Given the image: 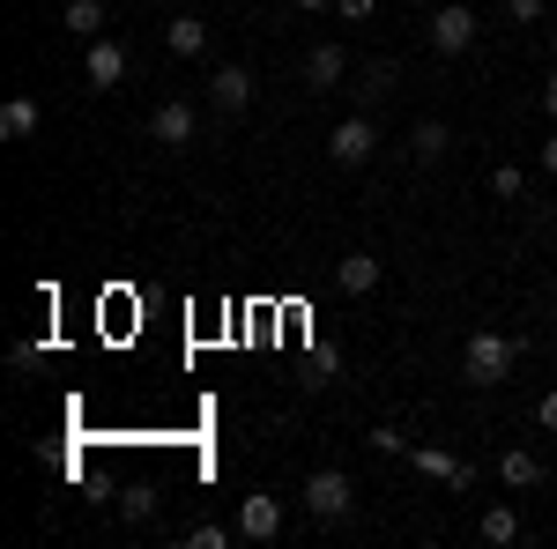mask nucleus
<instances>
[{"instance_id":"39448f33","label":"nucleus","mask_w":557,"mask_h":549,"mask_svg":"<svg viewBox=\"0 0 557 549\" xmlns=\"http://www.w3.org/2000/svg\"><path fill=\"white\" fill-rule=\"evenodd\" d=\"M238 535H246V542H275V535H283V498H275V490H253V498L238 506Z\"/></svg>"},{"instance_id":"dca6fc26","label":"nucleus","mask_w":557,"mask_h":549,"mask_svg":"<svg viewBox=\"0 0 557 549\" xmlns=\"http://www.w3.org/2000/svg\"><path fill=\"white\" fill-rule=\"evenodd\" d=\"M475 535H483V542H498V549L520 542V512H513V506H491L483 520H475Z\"/></svg>"},{"instance_id":"a211bd4d","label":"nucleus","mask_w":557,"mask_h":549,"mask_svg":"<svg viewBox=\"0 0 557 549\" xmlns=\"http://www.w3.org/2000/svg\"><path fill=\"white\" fill-rule=\"evenodd\" d=\"M386 89H394V67L380 60V67H364V83H357V104H380Z\"/></svg>"},{"instance_id":"6e6552de","label":"nucleus","mask_w":557,"mask_h":549,"mask_svg":"<svg viewBox=\"0 0 557 549\" xmlns=\"http://www.w3.org/2000/svg\"><path fill=\"white\" fill-rule=\"evenodd\" d=\"M149 134H157L164 149H186V141H194V104H186V97H164V104L149 112Z\"/></svg>"},{"instance_id":"6ab92c4d","label":"nucleus","mask_w":557,"mask_h":549,"mask_svg":"<svg viewBox=\"0 0 557 549\" xmlns=\"http://www.w3.org/2000/svg\"><path fill=\"white\" fill-rule=\"evenodd\" d=\"M120 512H127V520H149V512H157V490H149V483H134L127 498H120Z\"/></svg>"},{"instance_id":"423d86ee","label":"nucleus","mask_w":557,"mask_h":549,"mask_svg":"<svg viewBox=\"0 0 557 549\" xmlns=\"http://www.w3.org/2000/svg\"><path fill=\"white\" fill-rule=\"evenodd\" d=\"M409 467H424V475H438L446 490H469V483H475V461H461V453H446V446H409Z\"/></svg>"},{"instance_id":"ddd939ff","label":"nucleus","mask_w":557,"mask_h":549,"mask_svg":"<svg viewBox=\"0 0 557 549\" xmlns=\"http://www.w3.org/2000/svg\"><path fill=\"white\" fill-rule=\"evenodd\" d=\"M498 483H506V490L520 498V490H535V483H543V461H535V453H520V446H513V453H498Z\"/></svg>"},{"instance_id":"4468645a","label":"nucleus","mask_w":557,"mask_h":549,"mask_svg":"<svg viewBox=\"0 0 557 549\" xmlns=\"http://www.w3.org/2000/svg\"><path fill=\"white\" fill-rule=\"evenodd\" d=\"M38 97H8V104H0V134H8V141H30V134H38Z\"/></svg>"},{"instance_id":"f257e3e1","label":"nucleus","mask_w":557,"mask_h":549,"mask_svg":"<svg viewBox=\"0 0 557 549\" xmlns=\"http://www.w3.org/2000/svg\"><path fill=\"white\" fill-rule=\"evenodd\" d=\"M520 357H528V335H498V327H483V335L461 341V379H469V386H506L520 372Z\"/></svg>"},{"instance_id":"f3484780","label":"nucleus","mask_w":557,"mask_h":549,"mask_svg":"<svg viewBox=\"0 0 557 549\" xmlns=\"http://www.w3.org/2000/svg\"><path fill=\"white\" fill-rule=\"evenodd\" d=\"M343 290L349 297H372V290H380V260H372V253H349L343 260Z\"/></svg>"},{"instance_id":"9d476101","label":"nucleus","mask_w":557,"mask_h":549,"mask_svg":"<svg viewBox=\"0 0 557 549\" xmlns=\"http://www.w3.org/2000/svg\"><path fill=\"white\" fill-rule=\"evenodd\" d=\"M343 75H349L343 45H312V52H305V89H343Z\"/></svg>"},{"instance_id":"bb28decb","label":"nucleus","mask_w":557,"mask_h":549,"mask_svg":"<svg viewBox=\"0 0 557 549\" xmlns=\"http://www.w3.org/2000/svg\"><path fill=\"white\" fill-rule=\"evenodd\" d=\"M401 8H431V0H401Z\"/></svg>"},{"instance_id":"b1692460","label":"nucleus","mask_w":557,"mask_h":549,"mask_svg":"<svg viewBox=\"0 0 557 549\" xmlns=\"http://www.w3.org/2000/svg\"><path fill=\"white\" fill-rule=\"evenodd\" d=\"M543 171H550V178H557V134H550V141H543Z\"/></svg>"},{"instance_id":"9b49d317","label":"nucleus","mask_w":557,"mask_h":549,"mask_svg":"<svg viewBox=\"0 0 557 549\" xmlns=\"http://www.w3.org/2000/svg\"><path fill=\"white\" fill-rule=\"evenodd\" d=\"M164 45H172L178 60H201V52H209V23H201V15H172V23H164Z\"/></svg>"},{"instance_id":"a878e982","label":"nucleus","mask_w":557,"mask_h":549,"mask_svg":"<svg viewBox=\"0 0 557 549\" xmlns=\"http://www.w3.org/2000/svg\"><path fill=\"white\" fill-rule=\"evenodd\" d=\"M290 8H305V15H320V8H335V0H290Z\"/></svg>"},{"instance_id":"20e7f679","label":"nucleus","mask_w":557,"mask_h":549,"mask_svg":"<svg viewBox=\"0 0 557 549\" xmlns=\"http://www.w3.org/2000/svg\"><path fill=\"white\" fill-rule=\"evenodd\" d=\"M83 75H89V89H120V83H127V45L112 38V30H104V38H89Z\"/></svg>"},{"instance_id":"0eeeda50","label":"nucleus","mask_w":557,"mask_h":549,"mask_svg":"<svg viewBox=\"0 0 557 549\" xmlns=\"http://www.w3.org/2000/svg\"><path fill=\"white\" fill-rule=\"evenodd\" d=\"M431 45H438V52H469L475 45V15L461 0H454V8H431Z\"/></svg>"},{"instance_id":"1a4fd4ad","label":"nucleus","mask_w":557,"mask_h":549,"mask_svg":"<svg viewBox=\"0 0 557 549\" xmlns=\"http://www.w3.org/2000/svg\"><path fill=\"white\" fill-rule=\"evenodd\" d=\"M209 104L223 112V120L246 112V104H253V75H246V67H215V75H209Z\"/></svg>"},{"instance_id":"393cba45","label":"nucleus","mask_w":557,"mask_h":549,"mask_svg":"<svg viewBox=\"0 0 557 549\" xmlns=\"http://www.w3.org/2000/svg\"><path fill=\"white\" fill-rule=\"evenodd\" d=\"M543 112H550V120H557V75H550V83H543Z\"/></svg>"},{"instance_id":"f8f14e48","label":"nucleus","mask_w":557,"mask_h":549,"mask_svg":"<svg viewBox=\"0 0 557 549\" xmlns=\"http://www.w3.org/2000/svg\"><path fill=\"white\" fill-rule=\"evenodd\" d=\"M104 23H112V15H104V0H67V15H60V30H67V38H104Z\"/></svg>"},{"instance_id":"aec40b11","label":"nucleus","mask_w":557,"mask_h":549,"mask_svg":"<svg viewBox=\"0 0 557 549\" xmlns=\"http://www.w3.org/2000/svg\"><path fill=\"white\" fill-rule=\"evenodd\" d=\"M364 446H372V453H409V446H401V431H394V423H380V431H364Z\"/></svg>"},{"instance_id":"4be33fe9","label":"nucleus","mask_w":557,"mask_h":549,"mask_svg":"<svg viewBox=\"0 0 557 549\" xmlns=\"http://www.w3.org/2000/svg\"><path fill=\"white\" fill-rule=\"evenodd\" d=\"M335 15H343V23H364V15H372V0H335Z\"/></svg>"},{"instance_id":"412c9836","label":"nucleus","mask_w":557,"mask_h":549,"mask_svg":"<svg viewBox=\"0 0 557 549\" xmlns=\"http://www.w3.org/2000/svg\"><path fill=\"white\" fill-rule=\"evenodd\" d=\"M506 15H513V23H535V15H543V0H506Z\"/></svg>"},{"instance_id":"f03ea898","label":"nucleus","mask_w":557,"mask_h":549,"mask_svg":"<svg viewBox=\"0 0 557 549\" xmlns=\"http://www.w3.org/2000/svg\"><path fill=\"white\" fill-rule=\"evenodd\" d=\"M298 498H305V512H312V520H327V527H335V520H349V506H357V483H349L343 467H312Z\"/></svg>"},{"instance_id":"2eb2a0df","label":"nucleus","mask_w":557,"mask_h":549,"mask_svg":"<svg viewBox=\"0 0 557 549\" xmlns=\"http://www.w3.org/2000/svg\"><path fill=\"white\" fill-rule=\"evenodd\" d=\"M409 149H417L424 164H438V157L454 149V127H446V120H417V127H409Z\"/></svg>"},{"instance_id":"cd10ccee","label":"nucleus","mask_w":557,"mask_h":549,"mask_svg":"<svg viewBox=\"0 0 557 549\" xmlns=\"http://www.w3.org/2000/svg\"><path fill=\"white\" fill-rule=\"evenodd\" d=\"M550 52H557V23H550Z\"/></svg>"},{"instance_id":"7ed1b4c3","label":"nucleus","mask_w":557,"mask_h":549,"mask_svg":"<svg viewBox=\"0 0 557 549\" xmlns=\"http://www.w3.org/2000/svg\"><path fill=\"white\" fill-rule=\"evenodd\" d=\"M372 149H380V127H372V112H349L343 127L327 134V157L343 171H357V164H372Z\"/></svg>"},{"instance_id":"5701e85b","label":"nucleus","mask_w":557,"mask_h":549,"mask_svg":"<svg viewBox=\"0 0 557 549\" xmlns=\"http://www.w3.org/2000/svg\"><path fill=\"white\" fill-rule=\"evenodd\" d=\"M535 416H543V431H557V394H543V409H535Z\"/></svg>"}]
</instances>
